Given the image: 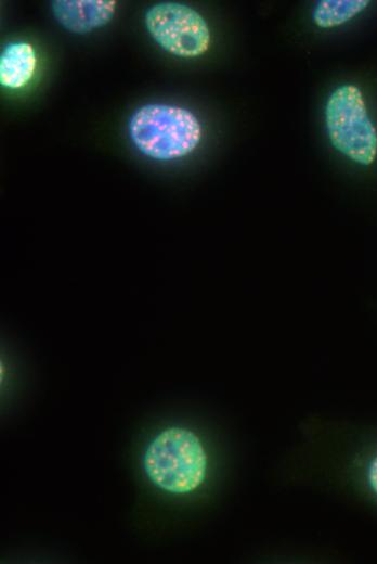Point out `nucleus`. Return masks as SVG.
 Returning a JSON list of instances; mask_svg holds the SVG:
<instances>
[{"label": "nucleus", "mask_w": 377, "mask_h": 564, "mask_svg": "<svg viewBox=\"0 0 377 564\" xmlns=\"http://www.w3.org/2000/svg\"><path fill=\"white\" fill-rule=\"evenodd\" d=\"M134 146L157 162H171L192 154L199 145L203 128L187 108L148 103L136 108L128 123Z\"/></svg>", "instance_id": "f257e3e1"}, {"label": "nucleus", "mask_w": 377, "mask_h": 564, "mask_svg": "<svg viewBox=\"0 0 377 564\" xmlns=\"http://www.w3.org/2000/svg\"><path fill=\"white\" fill-rule=\"evenodd\" d=\"M207 452L191 430L172 426L158 433L147 445L143 467L159 489L183 495L197 489L207 474Z\"/></svg>", "instance_id": "f03ea898"}, {"label": "nucleus", "mask_w": 377, "mask_h": 564, "mask_svg": "<svg viewBox=\"0 0 377 564\" xmlns=\"http://www.w3.org/2000/svg\"><path fill=\"white\" fill-rule=\"evenodd\" d=\"M325 125L336 151L360 166L374 164L377 129L359 87L344 84L330 93L325 106Z\"/></svg>", "instance_id": "7ed1b4c3"}, {"label": "nucleus", "mask_w": 377, "mask_h": 564, "mask_svg": "<svg viewBox=\"0 0 377 564\" xmlns=\"http://www.w3.org/2000/svg\"><path fill=\"white\" fill-rule=\"evenodd\" d=\"M144 24L153 40L172 55L193 59L209 50L210 28L196 10L186 4H154L145 12Z\"/></svg>", "instance_id": "20e7f679"}, {"label": "nucleus", "mask_w": 377, "mask_h": 564, "mask_svg": "<svg viewBox=\"0 0 377 564\" xmlns=\"http://www.w3.org/2000/svg\"><path fill=\"white\" fill-rule=\"evenodd\" d=\"M116 4L115 0H53L51 10L64 29L82 35L107 25Z\"/></svg>", "instance_id": "39448f33"}, {"label": "nucleus", "mask_w": 377, "mask_h": 564, "mask_svg": "<svg viewBox=\"0 0 377 564\" xmlns=\"http://www.w3.org/2000/svg\"><path fill=\"white\" fill-rule=\"evenodd\" d=\"M37 54L26 41L9 43L0 57V84L12 90L27 86L37 68Z\"/></svg>", "instance_id": "423d86ee"}, {"label": "nucleus", "mask_w": 377, "mask_h": 564, "mask_svg": "<svg viewBox=\"0 0 377 564\" xmlns=\"http://www.w3.org/2000/svg\"><path fill=\"white\" fill-rule=\"evenodd\" d=\"M368 0H322L315 5L312 20L321 28L340 26L364 11Z\"/></svg>", "instance_id": "0eeeda50"}, {"label": "nucleus", "mask_w": 377, "mask_h": 564, "mask_svg": "<svg viewBox=\"0 0 377 564\" xmlns=\"http://www.w3.org/2000/svg\"><path fill=\"white\" fill-rule=\"evenodd\" d=\"M367 480L372 490L377 495V456L373 458L368 465Z\"/></svg>", "instance_id": "6e6552de"}]
</instances>
